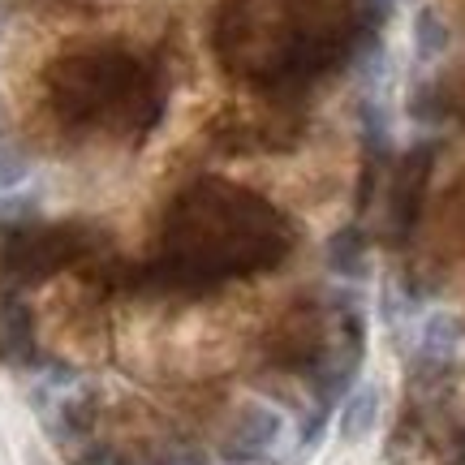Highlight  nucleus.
Returning a JSON list of instances; mask_svg holds the SVG:
<instances>
[{"label":"nucleus","mask_w":465,"mask_h":465,"mask_svg":"<svg viewBox=\"0 0 465 465\" xmlns=\"http://www.w3.org/2000/svg\"><path fill=\"white\" fill-rule=\"evenodd\" d=\"M449 48V26L435 9H418L414 14V52L418 61H435L440 52Z\"/></svg>","instance_id":"nucleus-5"},{"label":"nucleus","mask_w":465,"mask_h":465,"mask_svg":"<svg viewBox=\"0 0 465 465\" xmlns=\"http://www.w3.org/2000/svg\"><path fill=\"white\" fill-rule=\"evenodd\" d=\"M284 431V418L272 410V405H259V401H250L242 405V414L232 418V440H229V457H242V461H254V457H263V452L276 449V440Z\"/></svg>","instance_id":"nucleus-1"},{"label":"nucleus","mask_w":465,"mask_h":465,"mask_svg":"<svg viewBox=\"0 0 465 465\" xmlns=\"http://www.w3.org/2000/svg\"><path fill=\"white\" fill-rule=\"evenodd\" d=\"M461 341H465V323L452 311H435L427 315L422 323V336H418V349H422V358L435 366H449L457 353H461Z\"/></svg>","instance_id":"nucleus-2"},{"label":"nucleus","mask_w":465,"mask_h":465,"mask_svg":"<svg viewBox=\"0 0 465 465\" xmlns=\"http://www.w3.org/2000/svg\"><path fill=\"white\" fill-rule=\"evenodd\" d=\"M328 267L336 276H366V237L358 229H341L328 242Z\"/></svg>","instance_id":"nucleus-4"},{"label":"nucleus","mask_w":465,"mask_h":465,"mask_svg":"<svg viewBox=\"0 0 465 465\" xmlns=\"http://www.w3.org/2000/svg\"><path fill=\"white\" fill-rule=\"evenodd\" d=\"M375 422H380V388L375 383H362V388H353L341 405V418H336V431L345 444H358L366 435L375 431Z\"/></svg>","instance_id":"nucleus-3"},{"label":"nucleus","mask_w":465,"mask_h":465,"mask_svg":"<svg viewBox=\"0 0 465 465\" xmlns=\"http://www.w3.org/2000/svg\"><path fill=\"white\" fill-rule=\"evenodd\" d=\"M35 207H39V203H35V194H5V199H0V224H5V220L31 216Z\"/></svg>","instance_id":"nucleus-7"},{"label":"nucleus","mask_w":465,"mask_h":465,"mask_svg":"<svg viewBox=\"0 0 465 465\" xmlns=\"http://www.w3.org/2000/svg\"><path fill=\"white\" fill-rule=\"evenodd\" d=\"M26 173H31V164H26L14 147L0 143V190H14L17 182H26Z\"/></svg>","instance_id":"nucleus-6"}]
</instances>
